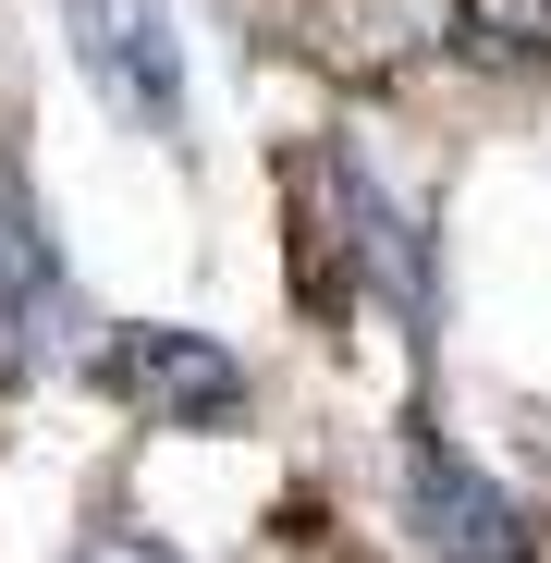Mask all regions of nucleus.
<instances>
[{
	"instance_id": "1",
	"label": "nucleus",
	"mask_w": 551,
	"mask_h": 563,
	"mask_svg": "<svg viewBox=\"0 0 551 563\" xmlns=\"http://www.w3.org/2000/svg\"><path fill=\"white\" fill-rule=\"evenodd\" d=\"M295 282L319 307H343L355 282L381 307H417V221L367 184L343 147H319L307 172H295Z\"/></svg>"
},
{
	"instance_id": "5",
	"label": "nucleus",
	"mask_w": 551,
	"mask_h": 563,
	"mask_svg": "<svg viewBox=\"0 0 551 563\" xmlns=\"http://www.w3.org/2000/svg\"><path fill=\"white\" fill-rule=\"evenodd\" d=\"M441 37H466V0H307V49L331 74H405Z\"/></svg>"
},
{
	"instance_id": "7",
	"label": "nucleus",
	"mask_w": 551,
	"mask_h": 563,
	"mask_svg": "<svg viewBox=\"0 0 551 563\" xmlns=\"http://www.w3.org/2000/svg\"><path fill=\"white\" fill-rule=\"evenodd\" d=\"M86 563H172L159 539H135V527H111V539H86Z\"/></svg>"
},
{
	"instance_id": "4",
	"label": "nucleus",
	"mask_w": 551,
	"mask_h": 563,
	"mask_svg": "<svg viewBox=\"0 0 551 563\" xmlns=\"http://www.w3.org/2000/svg\"><path fill=\"white\" fill-rule=\"evenodd\" d=\"M405 515H417V539H429V563H539V527H527V503H503L466 453H441L429 429L405 441Z\"/></svg>"
},
{
	"instance_id": "3",
	"label": "nucleus",
	"mask_w": 551,
	"mask_h": 563,
	"mask_svg": "<svg viewBox=\"0 0 551 563\" xmlns=\"http://www.w3.org/2000/svg\"><path fill=\"white\" fill-rule=\"evenodd\" d=\"M74 62L86 86L135 123V135H184V37H172V0H62Z\"/></svg>"
},
{
	"instance_id": "6",
	"label": "nucleus",
	"mask_w": 551,
	"mask_h": 563,
	"mask_svg": "<svg viewBox=\"0 0 551 563\" xmlns=\"http://www.w3.org/2000/svg\"><path fill=\"white\" fill-rule=\"evenodd\" d=\"M0 331H13L25 355H62V331H86L74 269L49 257V233H37V209H25L13 172H0Z\"/></svg>"
},
{
	"instance_id": "2",
	"label": "nucleus",
	"mask_w": 551,
	"mask_h": 563,
	"mask_svg": "<svg viewBox=\"0 0 551 563\" xmlns=\"http://www.w3.org/2000/svg\"><path fill=\"white\" fill-rule=\"evenodd\" d=\"M86 380L147 429H233L245 417V355L209 331H172V319H111L86 343Z\"/></svg>"
}]
</instances>
